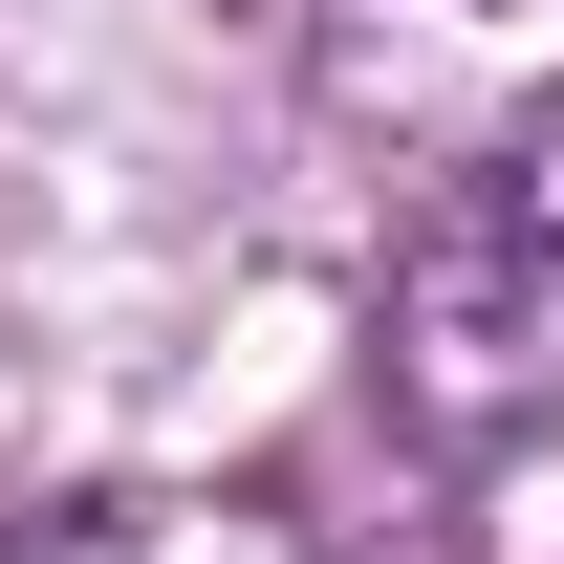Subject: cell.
<instances>
[{
    "mask_svg": "<svg viewBox=\"0 0 564 564\" xmlns=\"http://www.w3.org/2000/svg\"><path fill=\"white\" fill-rule=\"evenodd\" d=\"M369 348H391V413H413L434 456H521V434H564V87L499 109V131L413 196Z\"/></svg>",
    "mask_w": 564,
    "mask_h": 564,
    "instance_id": "6da1fadb",
    "label": "cell"
}]
</instances>
